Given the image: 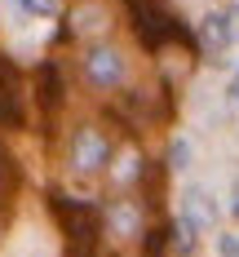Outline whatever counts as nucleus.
<instances>
[{
    "label": "nucleus",
    "instance_id": "1a4fd4ad",
    "mask_svg": "<svg viewBox=\"0 0 239 257\" xmlns=\"http://www.w3.org/2000/svg\"><path fill=\"white\" fill-rule=\"evenodd\" d=\"M168 248H177L182 257H190V253H195V226H190L186 217H177V222L168 226Z\"/></svg>",
    "mask_w": 239,
    "mask_h": 257
},
{
    "label": "nucleus",
    "instance_id": "a211bd4d",
    "mask_svg": "<svg viewBox=\"0 0 239 257\" xmlns=\"http://www.w3.org/2000/svg\"><path fill=\"white\" fill-rule=\"evenodd\" d=\"M0 235H5V213H0Z\"/></svg>",
    "mask_w": 239,
    "mask_h": 257
},
{
    "label": "nucleus",
    "instance_id": "6e6552de",
    "mask_svg": "<svg viewBox=\"0 0 239 257\" xmlns=\"http://www.w3.org/2000/svg\"><path fill=\"white\" fill-rule=\"evenodd\" d=\"M106 226L115 235H133L137 231V208H133L129 200H115V204L106 208Z\"/></svg>",
    "mask_w": 239,
    "mask_h": 257
},
{
    "label": "nucleus",
    "instance_id": "f8f14e48",
    "mask_svg": "<svg viewBox=\"0 0 239 257\" xmlns=\"http://www.w3.org/2000/svg\"><path fill=\"white\" fill-rule=\"evenodd\" d=\"M14 178H18V173H14V160L0 151V195H5V191H14Z\"/></svg>",
    "mask_w": 239,
    "mask_h": 257
},
{
    "label": "nucleus",
    "instance_id": "9b49d317",
    "mask_svg": "<svg viewBox=\"0 0 239 257\" xmlns=\"http://www.w3.org/2000/svg\"><path fill=\"white\" fill-rule=\"evenodd\" d=\"M27 14H36V18H49V14H58V0H18Z\"/></svg>",
    "mask_w": 239,
    "mask_h": 257
},
{
    "label": "nucleus",
    "instance_id": "7ed1b4c3",
    "mask_svg": "<svg viewBox=\"0 0 239 257\" xmlns=\"http://www.w3.org/2000/svg\"><path fill=\"white\" fill-rule=\"evenodd\" d=\"M80 67H84V80L93 89H115L124 80V58H120V49H111V45H93V49L80 58Z\"/></svg>",
    "mask_w": 239,
    "mask_h": 257
},
{
    "label": "nucleus",
    "instance_id": "f3484780",
    "mask_svg": "<svg viewBox=\"0 0 239 257\" xmlns=\"http://www.w3.org/2000/svg\"><path fill=\"white\" fill-rule=\"evenodd\" d=\"M230 93H235V98H239V71H235V80H230Z\"/></svg>",
    "mask_w": 239,
    "mask_h": 257
},
{
    "label": "nucleus",
    "instance_id": "2eb2a0df",
    "mask_svg": "<svg viewBox=\"0 0 239 257\" xmlns=\"http://www.w3.org/2000/svg\"><path fill=\"white\" fill-rule=\"evenodd\" d=\"M226 27H230V40H239V5L226 9Z\"/></svg>",
    "mask_w": 239,
    "mask_h": 257
},
{
    "label": "nucleus",
    "instance_id": "39448f33",
    "mask_svg": "<svg viewBox=\"0 0 239 257\" xmlns=\"http://www.w3.org/2000/svg\"><path fill=\"white\" fill-rule=\"evenodd\" d=\"M36 102H40L45 115H53L62 106V71H58V62H40V71H36Z\"/></svg>",
    "mask_w": 239,
    "mask_h": 257
},
{
    "label": "nucleus",
    "instance_id": "f03ea898",
    "mask_svg": "<svg viewBox=\"0 0 239 257\" xmlns=\"http://www.w3.org/2000/svg\"><path fill=\"white\" fill-rule=\"evenodd\" d=\"M67 160H71V169H76L80 178H93V173H102L106 164H111V138L93 124H80L76 138H71V155Z\"/></svg>",
    "mask_w": 239,
    "mask_h": 257
},
{
    "label": "nucleus",
    "instance_id": "0eeeda50",
    "mask_svg": "<svg viewBox=\"0 0 239 257\" xmlns=\"http://www.w3.org/2000/svg\"><path fill=\"white\" fill-rule=\"evenodd\" d=\"M186 222H190V226H212V222H217V208H212L208 191H190V195H186Z\"/></svg>",
    "mask_w": 239,
    "mask_h": 257
},
{
    "label": "nucleus",
    "instance_id": "4468645a",
    "mask_svg": "<svg viewBox=\"0 0 239 257\" xmlns=\"http://www.w3.org/2000/svg\"><path fill=\"white\" fill-rule=\"evenodd\" d=\"M217 253L221 257H239V239L235 235H217Z\"/></svg>",
    "mask_w": 239,
    "mask_h": 257
},
{
    "label": "nucleus",
    "instance_id": "f257e3e1",
    "mask_svg": "<svg viewBox=\"0 0 239 257\" xmlns=\"http://www.w3.org/2000/svg\"><path fill=\"white\" fill-rule=\"evenodd\" d=\"M49 208L67 231V257H93V244L102 235V213L84 200H71L67 191H49Z\"/></svg>",
    "mask_w": 239,
    "mask_h": 257
},
{
    "label": "nucleus",
    "instance_id": "dca6fc26",
    "mask_svg": "<svg viewBox=\"0 0 239 257\" xmlns=\"http://www.w3.org/2000/svg\"><path fill=\"white\" fill-rule=\"evenodd\" d=\"M230 213H235V217H239V182H235V186H230Z\"/></svg>",
    "mask_w": 239,
    "mask_h": 257
},
{
    "label": "nucleus",
    "instance_id": "423d86ee",
    "mask_svg": "<svg viewBox=\"0 0 239 257\" xmlns=\"http://www.w3.org/2000/svg\"><path fill=\"white\" fill-rule=\"evenodd\" d=\"M230 45V27H226V14H204L199 18V31H195V49L204 53H221Z\"/></svg>",
    "mask_w": 239,
    "mask_h": 257
},
{
    "label": "nucleus",
    "instance_id": "20e7f679",
    "mask_svg": "<svg viewBox=\"0 0 239 257\" xmlns=\"http://www.w3.org/2000/svg\"><path fill=\"white\" fill-rule=\"evenodd\" d=\"M23 80L9 58H0V128H23Z\"/></svg>",
    "mask_w": 239,
    "mask_h": 257
},
{
    "label": "nucleus",
    "instance_id": "ddd939ff",
    "mask_svg": "<svg viewBox=\"0 0 239 257\" xmlns=\"http://www.w3.org/2000/svg\"><path fill=\"white\" fill-rule=\"evenodd\" d=\"M186 160H190V147L186 142H173L168 147V169H186Z\"/></svg>",
    "mask_w": 239,
    "mask_h": 257
},
{
    "label": "nucleus",
    "instance_id": "9d476101",
    "mask_svg": "<svg viewBox=\"0 0 239 257\" xmlns=\"http://www.w3.org/2000/svg\"><path fill=\"white\" fill-rule=\"evenodd\" d=\"M168 253V226H155L146 235V257H164Z\"/></svg>",
    "mask_w": 239,
    "mask_h": 257
}]
</instances>
